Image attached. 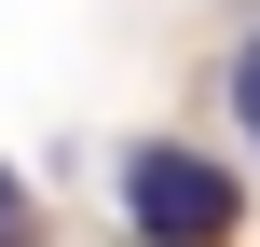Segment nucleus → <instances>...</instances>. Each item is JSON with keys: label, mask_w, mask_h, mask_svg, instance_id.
Instances as JSON below:
<instances>
[{"label": "nucleus", "mask_w": 260, "mask_h": 247, "mask_svg": "<svg viewBox=\"0 0 260 247\" xmlns=\"http://www.w3.org/2000/svg\"><path fill=\"white\" fill-rule=\"evenodd\" d=\"M123 220H137L151 247H219L233 234V165L151 138V151H123Z\"/></svg>", "instance_id": "nucleus-1"}, {"label": "nucleus", "mask_w": 260, "mask_h": 247, "mask_svg": "<svg viewBox=\"0 0 260 247\" xmlns=\"http://www.w3.org/2000/svg\"><path fill=\"white\" fill-rule=\"evenodd\" d=\"M27 234H41V206H27V179L0 165V247H27Z\"/></svg>", "instance_id": "nucleus-2"}, {"label": "nucleus", "mask_w": 260, "mask_h": 247, "mask_svg": "<svg viewBox=\"0 0 260 247\" xmlns=\"http://www.w3.org/2000/svg\"><path fill=\"white\" fill-rule=\"evenodd\" d=\"M233 110H247V138H260V41L233 55Z\"/></svg>", "instance_id": "nucleus-3"}]
</instances>
